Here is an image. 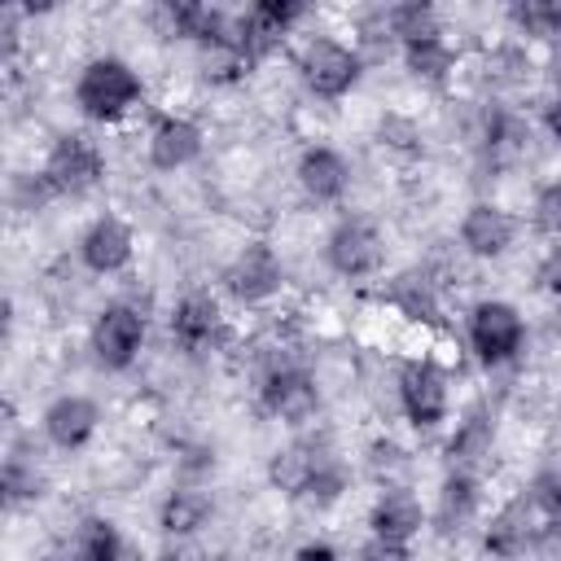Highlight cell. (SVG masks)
<instances>
[{
  "label": "cell",
  "mask_w": 561,
  "mask_h": 561,
  "mask_svg": "<svg viewBox=\"0 0 561 561\" xmlns=\"http://www.w3.org/2000/svg\"><path fill=\"white\" fill-rule=\"evenodd\" d=\"M140 75L123 57H92L75 79V105L92 123H114L140 101Z\"/></svg>",
  "instance_id": "6da1fadb"
},
{
  "label": "cell",
  "mask_w": 561,
  "mask_h": 561,
  "mask_svg": "<svg viewBox=\"0 0 561 561\" xmlns=\"http://www.w3.org/2000/svg\"><path fill=\"white\" fill-rule=\"evenodd\" d=\"M359 70H364L359 53L346 48L342 39H333V35H311V39L298 48V79H302L307 92L320 96V101L346 96V92L359 83Z\"/></svg>",
  "instance_id": "7a4b0ae2"
},
{
  "label": "cell",
  "mask_w": 561,
  "mask_h": 561,
  "mask_svg": "<svg viewBox=\"0 0 561 561\" xmlns=\"http://www.w3.org/2000/svg\"><path fill=\"white\" fill-rule=\"evenodd\" d=\"M469 346L486 368H500L508 359H517V351L526 346V324L522 311L513 302L486 298L469 311Z\"/></svg>",
  "instance_id": "3957f363"
},
{
  "label": "cell",
  "mask_w": 561,
  "mask_h": 561,
  "mask_svg": "<svg viewBox=\"0 0 561 561\" xmlns=\"http://www.w3.org/2000/svg\"><path fill=\"white\" fill-rule=\"evenodd\" d=\"M101 175H105V158H101V149H96L88 136L66 131V136L53 140V149H48V158H44V180H48L57 193L79 197V193L96 188Z\"/></svg>",
  "instance_id": "277c9868"
},
{
  "label": "cell",
  "mask_w": 561,
  "mask_h": 561,
  "mask_svg": "<svg viewBox=\"0 0 561 561\" xmlns=\"http://www.w3.org/2000/svg\"><path fill=\"white\" fill-rule=\"evenodd\" d=\"M145 346V316L131 302H110L96 320H92V359L110 373L131 368V359Z\"/></svg>",
  "instance_id": "5b68a950"
},
{
  "label": "cell",
  "mask_w": 561,
  "mask_h": 561,
  "mask_svg": "<svg viewBox=\"0 0 561 561\" xmlns=\"http://www.w3.org/2000/svg\"><path fill=\"white\" fill-rule=\"evenodd\" d=\"M259 399H263V412L285 421V425H302V421H311L320 412V390H316L311 373L298 368V364L272 368L263 377V386H259Z\"/></svg>",
  "instance_id": "8992f818"
},
{
  "label": "cell",
  "mask_w": 561,
  "mask_h": 561,
  "mask_svg": "<svg viewBox=\"0 0 561 561\" xmlns=\"http://www.w3.org/2000/svg\"><path fill=\"white\" fill-rule=\"evenodd\" d=\"M399 408L416 430H434L447 421V377L438 364L416 359L399 373Z\"/></svg>",
  "instance_id": "52a82bcc"
},
{
  "label": "cell",
  "mask_w": 561,
  "mask_h": 561,
  "mask_svg": "<svg viewBox=\"0 0 561 561\" xmlns=\"http://www.w3.org/2000/svg\"><path fill=\"white\" fill-rule=\"evenodd\" d=\"M324 259H329V267L337 272V276H373L377 267H381V259H386V245H381V237H377V228L373 224H364V219H342L333 232H329V241H324Z\"/></svg>",
  "instance_id": "ba28073f"
},
{
  "label": "cell",
  "mask_w": 561,
  "mask_h": 561,
  "mask_svg": "<svg viewBox=\"0 0 561 561\" xmlns=\"http://www.w3.org/2000/svg\"><path fill=\"white\" fill-rule=\"evenodd\" d=\"M302 18L298 0H259L254 9H245V18L232 26V44L241 48L245 61H259L280 35H289V26Z\"/></svg>",
  "instance_id": "9c48e42d"
},
{
  "label": "cell",
  "mask_w": 561,
  "mask_h": 561,
  "mask_svg": "<svg viewBox=\"0 0 561 561\" xmlns=\"http://www.w3.org/2000/svg\"><path fill=\"white\" fill-rule=\"evenodd\" d=\"M224 289H228L237 302H245V307L272 298V294L280 289V259H276V250L263 245V241L245 245V250L228 263V272H224Z\"/></svg>",
  "instance_id": "30bf717a"
},
{
  "label": "cell",
  "mask_w": 561,
  "mask_h": 561,
  "mask_svg": "<svg viewBox=\"0 0 561 561\" xmlns=\"http://www.w3.org/2000/svg\"><path fill=\"white\" fill-rule=\"evenodd\" d=\"M333 460H337V456H329L324 443L298 438V443L280 447V451L267 460V482H272L276 491H285V495H311L316 478H320Z\"/></svg>",
  "instance_id": "8fae6325"
},
{
  "label": "cell",
  "mask_w": 561,
  "mask_h": 561,
  "mask_svg": "<svg viewBox=\"0 0 561 561\" xmlns=\"http://www.w3.org/2000/svg\"><path fill=\"white\" fill-rule=\"evenodd\" d=\"M513 241H517V219L504 206L478 202V206L465 210V219H460V245L473 259H500Z\"/></svg>",
  "instance_id": "7c38bea8"
},
{
  "label": "cell",
  "mask_w": 561,
  "mask_h": 561,
  "mask_svg": "<svg viewBox=\"0 0 561 561\" xmlns=\"http://www.w3.org/2000/svg\"><path fill=\"white\" fill-rule=\"evenodd\" d=\"M79 259L88 272L96 276H110V272H123L127 259H131V228L118 219V215H101L83 228L79 237Z\"/></svg>",
  "instance_id": "4fadbf2b"
},
{
  "label": "cell",
  "mask_w": 561,
  "mask_h": 561,
  "mask_svg": "<svg viewBox=\"0 0 561 561\" xmlns=\"http://www.w3.org/2000/svg\"><path fill=\"white\" fill-rule=\"evenodd\" d=\"M101 425V408L88 399V394H61L44 408V438L61 451H75L83 447Z\"/></svg>",
  "instance_id": "5bb4252c"
},
{
  "label": "cell",
  "mask_w": 561,
  "mask_h": 561,
  "mask_svg": "<svg viewBox=\"0 0 561 561\" xmlns=\"http://www.w3.org/2000/svg\"><path fill=\"white\" fill-rule=\"evenodd\" d=\"M368 526H373V539L408 543L425 526V508L408 486H386L368 508Z\"/></svg>",
  "instance_id": "9a60e30c"
},
{
  "label": "cell",
  "mask_w": 561,
  "mask_h": 561,
  "mask_svg": "<svg viewBox=\"0 0 561 561\" xmlns=\"http://www.w3.org/2000/svg\"><path fill=\"white\" fill-rule=\"evenodd\" d=\"M202 153V127L180 114H162L149 131V162L158 171H180Z\"/></svg>",
  "instance_id": "2e32d148"
},
{
  "label": "cell",
  "mask_w": 561,
  "mask_h": 561,
  "mask_svg": "<svg viewBox=\"0 0 561 561\" xmlns=\"http://www.w3.org/2000/svg\"><path fill=\"white\" fill-rule=\"evenodd\" d=\"M298 184H302V193H307L311 202L329 206V202H337V197L346 193L351 167H346V158H342L337 149L311 145V149H302V158H298Z\"/></svg>",
  "instance_id": "e0dca14e"
},
{
  "label": "cell",
  "mask_w": 561,
  "mask_h": 561,
  "mask_svg": "<svg viewBox=\"0 0 561 561\" xmlns=\"http://www.w3.org/2000/svg\"><path fill=\"white\" fill-rule=\"evenodd\" d=\"M215 333H219V302L210 294H202V289L184 294L175 302V311H171V337L184 351H202V346L215 342Z\"/></svg>",
  "instance_id": "ac0fdd59"
},
{
  "label": "cell",
  "mask_w": 561,
  "mask_h": 561,
  "mask_svg": "<svg viewBox=\"0 0 561 561\" xmlns=\"http://www.w3.org/2000/svg\"><path fill=\"white\" fill-rule=\"evenodd\" d=\"M526 543H530V500H517V504L500 508V513L491 517V526L482 530V548H486V557H495V561L522 557Z\"/></svg>",
  "instance_id": "d6986e66"
},
{
  "label": "cell",
  "mask_w": 561,
  "mask_h": 561,
  "mask_svg": "<svg viewBox=\"0 0 561 561\" xmlns=\"http://www.w3.org/2000/svg\"><path fill=\"white\" fill-rule=\"evenodd\" d=\"M478 513V478L465 473V469H451L443 478V491H438V508H434V522L443 535H456L473 522Z\"/></svg>",
  "instance_id": "ffe728a7"
},
{
  "label": "cell",
  "mask_w": 561,
  "mask_h": 561,
  "mask_svg": "<svg viewBox=\"0 0 561 561\" xmlns=\"http://www.w3.org/2000/svg\"><path fill=\"white\" fill-rule=\"evenodd\" d=\"M210 513H215V504H210L206 491H197V486H175V491L162 500V508H158V526L180 539V535L202 530V526L210 522Z\"/></svg>",
  "instance_id": "44dd1931"
},
{
  "label": "cell",
  "mask_w": 561,
  "mask_h": 561,
  "mask_svg": "<svg viewBox=\"0 0 561 561\" xmlns=\"http://www.w3.org/2000/svg\"><path fill=\"white\" fill-rule=\"evenodd\" d=\"M491 438H495V421H491V412H486V408H473V412L456 425V434H451V443H447V460H451V469L473 473V465L491 451Z\"/></svg>",
  "instance_id": "7402d4cb"
},
{
  "label": "cell",
  "mask_w": 561,
  "mask_h": 561,
  "mask_svg": "<svg viewBox=\"0 0 561 561\" xmlns=\"http://www.w3.org/2000/svg\"><path fill=\"white\" fill-rule=\"evenodd\" d=\"M403 61H408V70L416 75V79H425V83H443L447 75H451V48H447V39H443V31L438 35H425V39H412V44H403Z\"/></svg>",
  "instance_id": "603a6c76"
},
{
  "label": "cell",
  "mask_w": 561,
  "mask_h": 561,
  "mask_svg": "<svg viewBox=\"0 0 561 561\" xmlns=\"http://www.w3.org/2000/svg\"><path fill=\"white\" fill-rule=\"evenodd\" d=\"M79 561H131L123 535L105 517H88L79 526Z\"/></svg>",
  "instance_id": "cb8c5ba5"
},
{
  "label": "cell",
  "mask_w": 561,
  "mask_h": 561,
  "mask_svg": "<svg viewBox=\"0 0 561 561\" xmlns=\"http://www.w3.org/2000/svg\"><path fill=\"white\" fill-rule=\"evenodd\" d=\"M386 26L399 44H412V39H425V35H438V18L430 4H394L386 9Z\"/></svg>",
  "instance_id": "d4e9b609"
},
{
  "label": "cell",
  "mask_w": 561,
  "mask_h": 561,
  "mask_svg": "<svg viewBox=\"0 0 561 561\" xmlns=\"http://www.w3.org/2000/svg\"><path fill=\"white\" fill-rule=\"evenodd\" d=\"M39 491H44V478H39L35 460H22V451H13V456L4 460V504H9V508L31 504Z\"/></svg>",
  "instance_id": "484cf974"
},
{
  "label": "cell",
  "mask_w": 561,
  "mask_h": 561,
  "mask_svg": "<svg viewBox=\"0 0 561 561\" xmlns=\"http://www.w3.org/2000/svg\"><path fill=\"white\" fill-rule=\"evenodd\" d=\"M513 22L526 35L561 39V0H522V4H513Z\"/></svg>",
  "instance_id": "4316f807"
},
{
  "label": "cell",
  "mask_w": 561,
  "mask_h": 561,
  "mask_svg": "<svg viewBox=\"0 0 561 561\" xmlns=\"http://www.w3.org/2000/svg\"><path fill=\"white\" fill-rule=\"evenodd\" d=\"M408 451L394 447V443H373L368 451V473L381 482V486H403V473H408Z\"/></svg>",
  "instance_id": "83f0119b"
},
{
  "label": "cell",
  "mask_w": 561,
  "mask_h": 561,
  "mask_svg": "<svg viewBox=\"0 0 561 561\" xmlns=\"http://www.w3.org/2000/svg\"><path fill=\"white\" fill-rule=\"evenodd\" d=\"M535 228L543 232V237H557L561 241V180H552V184H543L539 193H535Z\"/></svg>",
  "instance_id": "f1b7e54d"
},
{
  "label": "cell",
  "mask_w": 561,
  "mask_h": 561,
  "mask_svg": "<svg viewBox=\"0 0 561 561\" xmlns=\"http://www.w3.org/2000/svg\"><path fill=\"white\" fill-rule=\"evenodd\" d=\"M53 193H57V188L44 180V171H39V175H18V180H13V206H18V210H35V206H44Z\"/></svg>",
  "instance_id": "f546056e"
},
{
  "label": "cell",
  "mask_w": 561,
  "mask_h": 561,
  "mask_svg": "<svg viewBox=\"0 0 561 561\" xmlns=\"http://www.w3.org/2000/svg\"><path fill=\"white\" fill-rule=\"evenodd\" d=\"M355 561H412V552H408V543L373 539V543H364V548H359V557H355Z\"/></svg>",
  "instance_id": "4dcf8cb0"
},
{
  "label": "cell",
  "mask_w": 561,
  "mask_h": 561,
  "mask_svg": "<svg viewBox=\"0 0 561 561\" xmlns=\"http://www.w3.org/2000/svg\"><path fill=\"white\" fill-rule=\"evenodd\" d=\"M294 561H337V552H333L329 543L316 539V543H302V548L294 552Z\"/></svg>",
  "instance_id": "1f68e13d"
},
{
  "label": "cell",
  "mask_w": 561,
  "mask_h": 561,
  "mask_svg": "<svg viewBox=\"0 0 561 561\" xmlns=\"http://www.w3.org/2000/svg\"><path fill=\"white\" fill-rule=\"evenodd\" d=\"M543 127H548V136L561 145V92H557V96H552V105L543 110Z\"/></svg>",
  "instance_id": "d6a6232c"
},
{
  "label": "cell",
  "mask_w": 561,
  "mask_h": 561,
  "mask_svg": "<svg viewBox=\"0 0 561 561\" xmlns=\"http://www.w3.org/2000/svg\"><path fill=\"white\" fill-rule=\"evenodd\" d=\"M552 79H557V92H561V53L552 57Z\"/></svg>",
  "instance_id": "836d02e7"
},
{
  "label": "cell",
  "mask_w": 561,
  "mask_h": 561,
  "mask_svg": "<svg viewBox=\"0 0 561 561\" xmlns=\"http://www.w3.org/2000/svg\"><path fill=\"white\" fill-rule=\"evenodd\" d=\"M552 289H557V298H561V272H557V280H552Z\"/></svg>",
  "instance_id": "e575fe53"
},
{
  "label": "cell",
  "mask_w": 561,
  "mask_h": 561,
  "mask_svg": "<svg viewBox=\"0 0 561 561\" xmlns=\"http://www.w3.org/2000/svg\"><path fill=\"white\" fill-rule=\"evenodd\" d=\"M557 526H561V513H557Z\"/></svg>",
  "instance_id": "d590c367"
}]
</instances>
